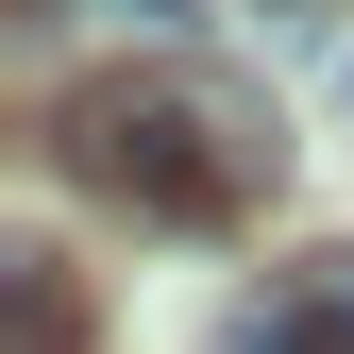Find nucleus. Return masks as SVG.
Listing matches in <instances>:
<instances>
[{"mask_svg":"<svg viewBox=\"0 0 354 354\" xmlns=\"http://www.w3.org/2000/svg\"><path fill=\"white\" fill-rule=\"evenodd\" d=\"M203 354H321V321H304V304H287V287H270V304H236V321H219V337H203Z\"/></svg>","mask_w":354,"mask_h":354,"instance_id":"7ed1b4c3","label":"nucleus"},{"mask_svg":"<svg viewBox=\"0 0 354 354\" xmlns=\"http://www.w3.org/2000/svg\"><path fill=\"white\" fill-rule=\"evenodd\" d=\"M51 152L84 169V186L152 203V219H236L287 169V118L236 102L219 68H118V84H84V102L51 118Z\"/></svg>","mask_w":354,"mask_h":354,"instance_id":"f257e3e1","label":"nucleus"},{"mask_svg":"<svg viewBox=\"0 0 354 354\" xmlns=\"http://www.w3.org/2000/svg\"><path fill=\"white\" fill-rule=\"evenodd\" d=\"M118 17H152V34H186V17H203V0H118Z\"/></svg>","mask_w":354,"mask_h":354,"instance_id":"20e7f679","label":"nucleus"},{"mask_svg":"<svg viewBox=\"0 0 354 354\" xmlns=\"http://www.w3.org/2000/svg\"><path fill=\"white\" fill-rule=\"evenodd\" d=\"M0 354H68V270H51V253L0 270Z\"/></svg>","mask_w":354,"mask_h":354,"instance_id":"f03ea898","label":"nucleus"}]
</instances>
